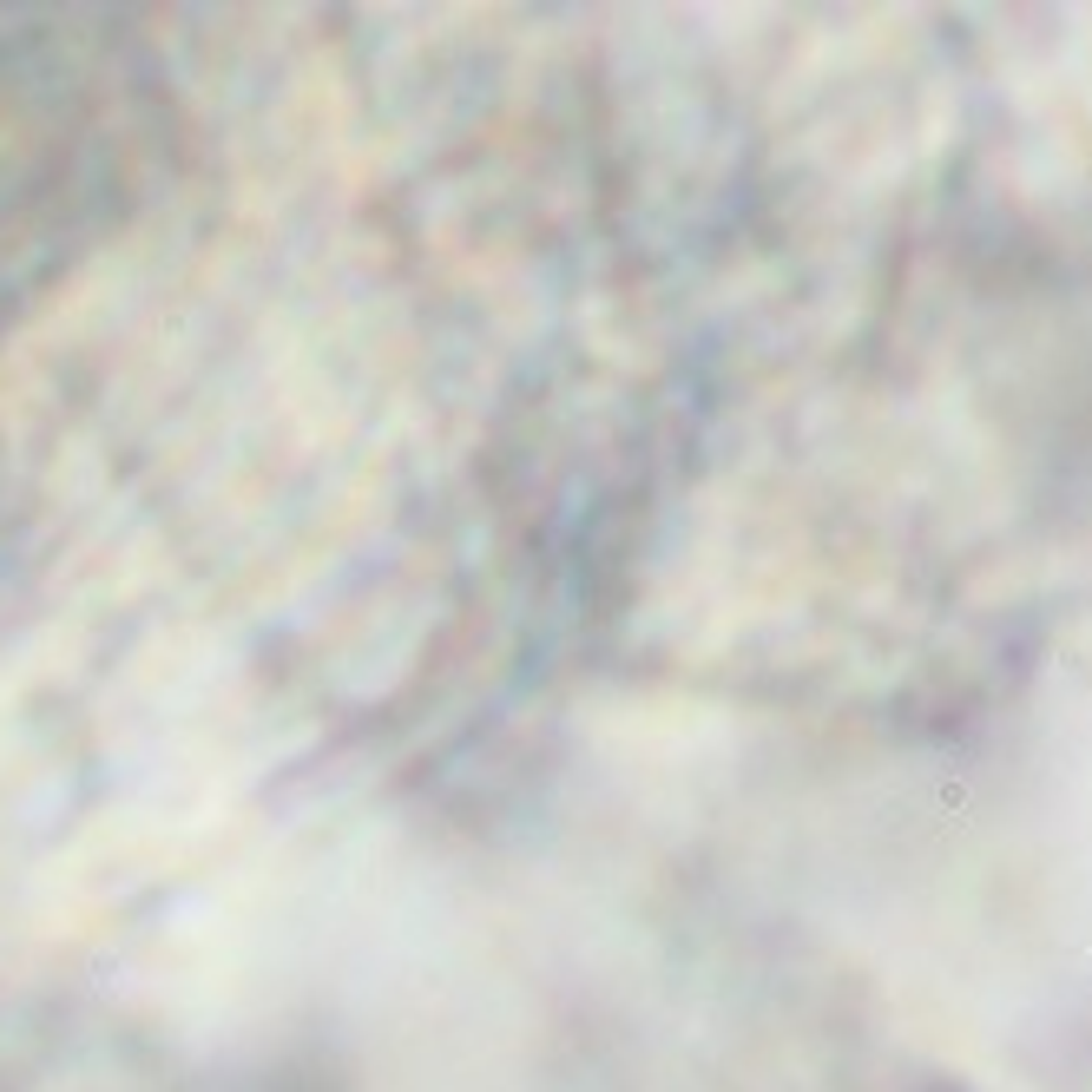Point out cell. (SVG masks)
Listing matches in <instances>:
<instances>
[{
	"label": "cell",
	"instance_id": "cell-1",
	"mask_svg": "<svg viewBox=\"0 0 1092 1092\" xmlns=\"http://www.w3.org/2000/svg\"><path fill=\"white\" fill-rule=\"evenodd\" d=\"M132 151V86L66 40L0 46V330L105 224Z\"/></svg>",
	"mask_w": 1092,
	"mask_h": 1092
}]
</instances>
